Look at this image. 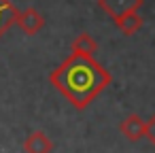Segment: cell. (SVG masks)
I'll list each match as a JSON object with an SVG mask.
<instances>
[{
    "mask_svg": "<svg viewBox=\"0 0 155 153\" xmlns=\"http://www.w3.org/2000/svg\"><path fill=\"white\" fill-rule=\"evenodd\" d=\"M49 83L74 108L83 111L113 83V77L94 58L70 53L49 75Z\"/></svg>",
    "mask_w": 155,
    "mask_h": 153,
    "instance_id": "cell-1",
    "label": "cell"
},
{
    "mask_svg": "<svg viewBox=\"0 0 155 153\" xmlns=\"http://www.w3.org/2000/svg\"><path fill=\"white\" fill-rule=\"evenodd\" d=\"M15 24L19 26V30H21L24 34L34 36V34H38V32L45 28V17H43V13H38L34 7H28V9H24V11L17 13Z\"/></svg>",
    "mask_w": 155,
    "mask_h": 153,
    "instance_id": "cell-2",
    "label": "cell"
},
{
    "mask_svg": "<svg viewBox=\"0 0 155 153\" xmlns=\"http://www.w3.org/2000/svg\"><path fill=\"white\" fill-rule=\"evenodd\" d=\"M119 132L123 134V138H127L130 142H136L140 138L147 136V121L138 115V113H130L121 123H119Z\"/></svg>",
    "mask_w": 155,
    "mask_h": 153,
    "instance_id": "cell-3",
    "label": "cell"
},
{
    "mask_svg": "<svg viewBox=\"0 0 155 153\" xmlns=\"http://www.w3.org/2000/svg\"><path fill=\"white\" fill-rule=\"evenodd\" d=\"M142 5H144V0H98V7L110 19H117L119 15H123L127 11H138Z\"/></svg>",
    "mask_w": 155,
    "mask_h": 153,
    "instance_id": "cell-4",
    "label": "cell"
},
{
    "mask_svg": "<svg viewBox=\"0 0 155 153\" xmlns=\"http://www.w3.org/2000/svg\"><path fill=\"white\" fill-rule=\"evenodd\" d=\"M24 151L26 153H53V142L43 130H34L26 136Z\"/></svg>",
    "mask_w": 155,
    "mask_h": 153,
    "instance_id": "cell-5",
    "label": "cell"
},
{
    "mask_svg": "<svg viewBox=\"0 0 155 153\" xmlns=\"http://www.w3.org/2000/svg\"><path fill=\"white\" fill-rule=\"evenodd\" d=\"M113 22H115L117 30H119L121 34H125V36H132V34H136V32L142 28V17H140L138 11H127V13L119 15V17L113 19Z\"/></svg>",
    "mask_w": 155,
    "mask_h": 153,
    "instance_id": "cell-6",
    "label": "cell"
},
{
    "mask_svg": "<svg viewBox=\"0 0 155 153\" xmlns=\"http://www.w3.org/2000/svg\"><path fill=\"white\" fill-rule=\"evenodd\" d=\"M72 53L77 55H85V58H94L98 53V43L91 34L81 32L74 41H72Z\"/></svg>",
    "mask_w": 155,
    "mask_h": 153,
    "instance_id": "cell-7",
    "label": "cell"
},
{
    "mask_svg": "<svg viewBox=\"0 0 155 153\" xmlns=\"http://www.w3.org/2000/svg\"><path fill=\"white\" fill-rule=\"evenodd\" d=\"M17 13L19 11L13 7L11 0H0V36H2L11 26H15Z\"/></svg>",
    "mask_w": 155,
    "mask_h": 153,
    "instance_id": "cell-8",
    "label": "cell"
},
{
    "mask_svg": "<svg viewBox=\"0 0 155 153\" xmlns=\"http://www.w3.org/2000/svg\"><path fill=\"white\" fill-rule=\"evenodd\" d=\"M144 138H149V142L155 147V113L151 115V119L147 121V136Z\"/></svg>",
    "mask_w": 155,
    "mask_h": 153,
    "instance_id": "cell-9",
    "label": "cell"
}]
</instances>
